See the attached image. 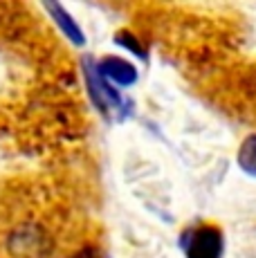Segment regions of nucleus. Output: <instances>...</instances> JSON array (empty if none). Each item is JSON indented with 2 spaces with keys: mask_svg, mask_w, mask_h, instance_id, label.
I'll use <instances>...</instances> for the list:
<instances>
[{
  "mask_svg": "<svg viewBox=\"0 0 256 258\" xmlns=\"http://www.w3.org/2000/svg\"><path fill=\"white\" fill-rule=\"evenodd\" d=\"M70 258H106V256H103V251L97 245H90V242H88V245L79 247Z\"/></svg>",
  "mask_w": 256,
  "mask_h": 258,
  "instance_id": "nucleus-8",
  "label": "nucleus"
},
{
  "mask_svg": "<svg viewBox=\"0 0 256 258\" xmlns=\"http://www.w3.org/2000/svg\"><path fill=\"white\" fill-rule=\"evenodd\" d=\"M236 162H238V166L243 173H247L249 177H256V133L247 135L243 140V144L238 146Z\"/></svg>",
  "mask_w": 256,
  "mask_h": 258,
  "instance_id": "nucleus-6",
  "label": "nucleus"
},
{
  "mask_svg": "<svg viewBox=\"0 0 256 258\" xmlns=\"http://www.w3.org/2000/svg\"><path fill=\"white\" fill-rule=\"evenodd\" d=\"M83 77H86L88 94H90V99L95 101V106L99 108L103 115L112 117V119L126 117L128 101L121 97V92L115 90V86L97 70V61H92V58L83 61Z\"/></svg>",
  "mask_w": 256,
  "mask_h": 258,
  "instance_id": "nucleus-1",
  "label": "nucleus"
},
{
  "mask_svg": "<svg viewBox=\"0 0 256 258\" xmlns=\"http://www.w3.org/2000/svg\"><path fill=\"white\" fill-rule=\"evenodd\" d=\"M115 43H117V45H121V47H126V49H131L135 56L146 58V49L140 43V36H135V34L126 32V29H124V32H117L115 34Z\"/></svg>",
  "mask_w": 256,
  "mask_h": 258,
  "instance_id": "nucleus-7",
  "label": "nucleus"
},
{
  "mask_svg": "<svg viewBox=\"0 0 256 258\" xmlns=\"http://www.w3.org/2000/svg\"><path fill=\"white\" fill-rule=\"evenodd\" d=\"M97 70L110 83L121 86V88H128L137 81V68L119 56H103L101 61H97Z\"/></svg>",
  "mask_w": 256,
  "mask_h": 258,
  "instance_id": "nucleus-4",
  "label": "nucleus"
},
{
  "mask_svg": "<svg viewBox=\"0 0 256 258\" xmlns=\"http://www.w3.org/2000/svg\"><path fill=\"white\" fill-rule=\"evenodd\" d=\"M9 254L12 258H50L52 256V236L45 227L36 222H25L16 227L9 236Z\"/></svg>",
  "mask_w": 256,
  "mask_h": 258,
  "instance_id": "nucleus-3",
  "label": "nucleus"
},
{
  "mask_svg": "<svg viewBox=\"0 0 256 258\" xmlns=\"http://www.w3.org/2000/svg\"><path fill=\"white\" fill-rule=\"evenodd\" d=\"M180 247L186 258H223L225 236L214 222H203L186 229L180 238Z\"/></svg>",
  "mask_w": 256,
  "mask_h": 258,
  "instance_id": "nucleus-2",
  "label": "nucleus"
},
{
  "mask_svg": "<svg viewBox=\"0 0 256 258\" xmlns=\"http://www.w3.org/2000/svg\"><path fill=\"white\" fill-rule=\"evenodd\" d=\"M43 9L50 14V18L54 21V25L61 29V34L72 43V45H77V47L86 45V36H83L81 27L75 23L72 14L68 12L66 7H61L58 3H45V5H43Z\"/></svg>",
  "mask_w": 256,
  "mask_h": 258,
  "instance_id": "nucleus-5",
  "label": "nucleus"
}]
</instances>
